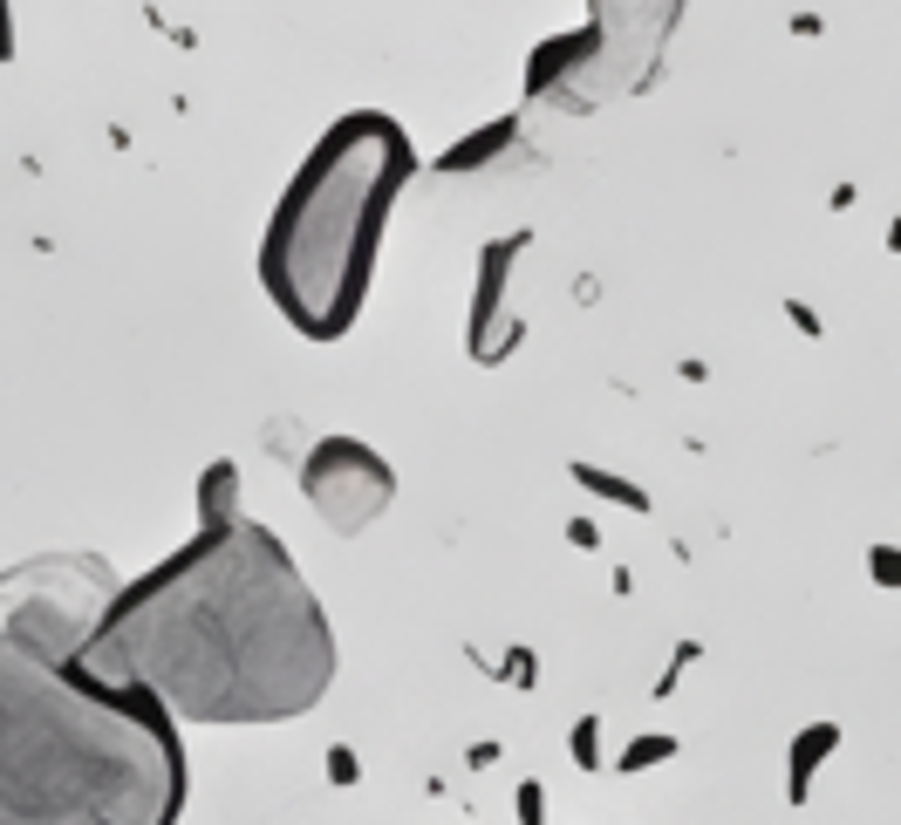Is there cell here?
I'll use <instances>...</instances> for the list:
<instances>
[{"instance_id":"6da1fadb","label":"cell","mask_w":901,"mask_h":825,"mask_svg":"<svg viewBox=\"0 0 901 825\" xmlns=\"http://www.w3.org/2000/svg\"><path fill=\"white\" fill-rule=\"evenodd\" d=\"M96 560H35L0 580V825H171L178 737L151 696L89 669L110 614Z\"/></svg>"},{"instance_id":"7a4b0ae2","label":"cell","mask_w":901,"mask_h":825,"mask_svg":"<svg viewBox=\"0 0 901 825\" xmlns=\"http://www.w3.org/2000/svg\"><path fill=\"white\" fill-rule=\"evenodd\" d=\"M89 669L198 723H274L321 696L335 648L274 539L260 525H212L110 600Z\"/></svg>"},{"instance_id":"3957f363","label":"cell","mask_w":901,"mask_h":825,"mask_svg":"<svg viewBox=\"0 0 901 825\" xmlns=\"http://www.w3.org/2000/svg\"><path fill=\"white\" fill-rule=\"evenodd\" d=\"M376 191H383V157L362 150V137H342L314 157V171L294 185L280 212L274 246H267V287L308 335H335L349 314L362 253H369Z\"/></svg>"}]
</instances>
